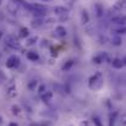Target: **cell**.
Wrapping results in <instances>:
<instances>
[{
    "mask_svg": "<svg viewBox=\"0 0 126 126\" xmlns=\"http://www.w3.org/2000/svg\"><path fill=\"white\" fill-rule=\"evenodd\" d=\"M88 86H89V88L93 89V91H98V89H100L102 86H103V79H102V75H100V74H95L94 76L89 77Z\"/></svg>",
    "mask_w": 126,
    "mask_h": 126,
    "instance_id": "obj_1",
    "label": "cell"
},
{
    "mask_svg": "<svg viewBox=\"0 0 126 126\" xmlns=\"http://www.w3.org/2000/svg\"><path fill=\"white\" fill-rule=\"evenodd\" d=\"M20 64H21V59L17 55H11L6 60V67L7 69H16V67L20 66Z\"/></svg>",
    "mask_w": 126,
    "mask_h": 126,
    "instance_id": "obj_2",
    "label": "cell"
},
{
    "mask_svg": "<svg viewBox=\"0 0 126 126\" xmlns=\"http://www.w3.org/2000/svg\"><path fill=\"white\" fill-rule=\"evenodd\" d=\"M6 45L7 47H10L11 49H15V50H20L21 49V44L20 42L14 37V36H9V37H6Z\"/></svg>",
    "mask_w": 126,
    "mask_h": 126,
    "instance_id": "obj_3",
    "label": "cell"
},
{
    "mask_svg": "<svg viewBox=\"0 0 126 126\" xmlns=\"http://www.w3.org/2000/svg\"><path fill=\"white\" fill-rule=\"evenodd\" d=\"M111 22L115 23V25L124 26V25H126V15H118V16L111 17Z\"/></svg>",
    "mask_w": 126,
    "mask_h": 126,
    "instance_id": "obj_4",
    "label": "cell"
},
{
    "mask_svg": "<svg viewBox=\"0 0 126 126\" xmlns=\"http://www.w3.org/2000/svg\"><path fill=\"white\" fill-rule=\"evenodd\" d=\"M6 94L10 97V98H15L17 95V92H16V86L14 83H10L6 88Z\"/></svg>",
    "mask_w": 126,
    "mask_h": 126,
    "instance_id": "obj_5",
    "label": "cell"
},
{
    "mask_svg": "<svg viewBox=\"0 0 126 126\" xmlns=\"http://www.w3.org/2000/svg\"><path fill=\"white\" fill-rule=\"evenodd\" d=\"M54 12H55L56 15H59V16H63V17L65 16V17H66L69 11H67V9H65V7H63V6H55V7H54Z\"/></svg>",
    "mask_w": 126,
    "mask_h": 126,
    "instance_id": "obj_6",
    "label": "cell"
},
{
    "mask_svg": "<svg viewBox=\"0 0 126 126\" xmlns=\"http://www.w3.org/2000/svg\"><path fill=\"white\" fill-rule=\"evenodd\" d=\"M74 65H75V60H74V59H70V60L65 61V64L61 66V70H63V71H70V70L74 67Z\"/></svg>",
    "mask_w": 126,
    "mask_h": 126,
    "instance_id": "obj_7",
    "label": "cell"
},
{
    "mask_svg": "<svg viewBox=\"0 0 126 126\" xmlns=\"http://www.w3.org/2000/svg\"><path fill=\"white\" fill-rule=\"evenodd\" d=\"M7 10L10 11V12H12V14H15L17 10H18V4L16 2V1H14V0H11L9 4H7Z\"/></svg>",
    "mask_w": 126,
    "mask_h": 126,
    "instance_id": "obj_8",
    "label": "cell"
},
{
    "mask_svg": "<svg viewBox=\"0 0 126 126\" xmlns=\"http://www.w3.org/2000/svg\"><path fill=\"white\" fill-rule=\"evenodd\" d=\"M55 34L58 37H65L66 36V28L64 26H56L55 27Z\"/></svg>",
    "mask_w": 126,
    "mask_h": 126,
    "instance_id": "obj_9",
    "label": "cell"
},
{
    "mask_svg": "<svg viewBox=\"0 0 126 126\" xmlns=\"http://www.w3.org/2000/svg\"><path fill=\"white\" fill-rule=\"evenodd\" d=\"M111 64H113V66L115 69H123L124 67V61L121 59H119V58H114L111 60Z\"/></svg>",
    "mask_w": 126,
    "mask_h": 126,
    "instance_id": "obj_10",
    "label": "cell"
},
{
    "mask_svg": "<svg viewBox=\"0 0 126 126\" xmlns=\"http://www.w3.org/2000/svg\"><path fill=\"white\" fill-rule=\"evenodd\" d=\"M26 56H27V59L31 60V61H38V60H39V55H38V53H36V51H28V53L26 54Z\"/></svg>",
    "mask_w": 126,
    "mask_h": 126,
    "instance_id": "obj_11",
    "label": "cell"
},
{
    "mask_svg": "<svg viewBox=\"0 0 126 126\" xmlns=\"http://www.w3.org/2000/svg\"><path fill=\"white\" fill-rule=\"evenodd\" d=\"M53 99V92L51 91H47L45 93H43L42 94V100L43 102H50Z\"/></svg>",
    "mask_w": 126,
    "mask_h": 126,
    "instance_id": "obj_12",
    "label": "cell"
},
{
    "mask_svg": "<svg viewBox=\"0 0 126 126\" xmlns=\"http://www.w3.org/2000/svg\"><path fill=\"white\" fill-rule=\"evenodd\" d=\"M28 36H30V30H28V28L23 27V28H21V30H20V33H18V38L23 39V38H26V37H28Z\"/></svg>",
    "mask_w": 126,
    "mask_h": 126,
    "instance_id": "obj_13",
    "label": "cell"
},
{
    "mask_svg": "<svg viewBox=\"0 0 126 126\" xmlns=\"http://www.w3.org/2000/svg\"><path fill=\"white\" fill-rule=\"evenodd\" d=\"M94 10H95V15H97L98 17H100V16H103V12H104V9L102 7V5H100V4H95V5H94Z\"/></svg>",
    "mask_w": 126,
    "mask_h": 126,
    "instance_id": "obj_14",
    "label": "cell"
},
{
    "mask_svg": "<svg viewBox=\"0 0 126 126\" xmlns=\"http://www.w3.org/2000/svg\"><path fill=\"white\" fill-rule=\"evenodd\" d=\"M124 7H126V0L124 1H118L115 5H114V10H116V11H120V10H123Z\"/></svg>",
    "mask_w": 126,
    "mask_h": 126,
    "instance_id": "obj_15",
    "label": "cell"
},
{
    "mask_svg": "<svg viewBox=\"0 0 126 126\" xmlns=\"http://www.w3.org/2000/svg\"><path fill=\"white\" fill-rule=\"evenodd\" d=\"M37 86H38V81H37V80H31V81L27 83V88H28L30 91H34V89L37 88Z\"/></svg>",
    "mask_w": 126,
    "mask_h": 126,
    "instance_id": "obj_16",
    "label": "cell"
},
{
    "mask_svg": "<svg viewBox=\"0 0 126 126\" xmlns=\"http://www.w3.org/2000/svg\"><path fill=\"white\" fill-rule=\"evenodd\" d=\"M43 11V12H45L47 11V6L45 5H41V4H34L33 5V11Z\"/></svg>",
    "mask_w": 126,
    "mask_h": 126,
    "instance_id": "obj_17",
    "label": "cell"
},
{
    "mask_svg": "<svg viewBox=\"0 0 126 126\" xmlns=\"http://www.w3.org/2000/svg\"><path fill=\"white\" fill-rule=\"evenodd\" d=\"M116 115H118L116 111H115V113H111V114L109 115V126H114L115 120H116Z\"/></svg>",
    "mask_w": 126,
    "mask_h": 126,
    "instance_id": "obj_18",
    "label": "cell"
},
{
    "mask_svg": "<svg viewBox=\"0 0 126 126\" xmlns=\"http://www.w3.org/2000/svg\"><path fill=\"white\" fill-rule=\"evenodd\" d=\"M81 20H82V23H87L89 21V16H88V12L86 10H82V14H81Z\"/></svg>",
    "mask_w": 126,
    "mask_h": 126,
    "instance_id": "obj_19",
    "label": "cell"
},
{
    "mask_svg": "<svg viewBox=\"0 0 126 126\" xmlns=\"http://www.w3.org/2000/svg\"><path fill=\"white\" fill-rule=\"evenodd\" d=\"M11 111H12L14 115H18V114L21 113V108H20L18 105H12V107H11Z\"/></svg>",
    "mask_w": 126,
    "mask_h": 126,
    "instance_id": "obj_20",
    "label": "cell"
},
{
    "mask_svg": "<svg viewBox=\"0 0 126 126\" xmlns=\"http://www.w3.org/2000/svg\"><path fill=\"white\" fill-rule=\"evenodd\" d=\"M37 41H38V37H37V36H36V37H31V38H28V39H27L26 45H28V47H30V45H33Z\"/></svg>",
    "mask_w": 126,
    "mask_h": 126,
    "instance_id": "obj_21",
    "label": "cell"
},
{
    "mask_svg": "<svg viewBox=\"0 0 126 126\" xmlns=\"http://www.w3.org/2000/svg\"><path fill=\"white\" fill-rule=\"evenodd\" d=\"M42 25H43L42 18H37V20H33V22H32V26H33V27H39V26H42Z\"/></svg>",
    "mask_w": 126,
    "mask_h": 126,
    "instance_id": "obj_22",
    "label": "cell"
},
{
    "mask_svg": "<svg viewBox=\"0 0 126 126\" xmlns=\"http://www.w3.org/2000/svg\"><path fill=\"white\" fill-rule=\"evenodd\" d=\"M45 92H47V87H45V84H41V86L38 87V94L42 95L43 93H45Z\"/></svg>",
    "mask_w": 126,
    "mask_h": 126,
    "instance_id": "obj_23",
    "label": "cell"
},
{
    "mask_svg": "<svg viewBox=\"0 0 126 126\" xmlns=\"http://www.w3.org/2000/svg\"><path fill=\"white\" fill-rule=\"evenodd\" d=\"M113 44L114 45H120L121 44V38L120 37H114L113 38Z\"/></svg>",
    "mask_w": 126,
    "mask_h": 126,
    "instance_id": "obj_24",
    "label": "cell"
},
{
    "mask_svg": "<svg viewBox=\"0 0 126 126\" xmlns=\"http://www.w3.org/2000/svg\"><path fill=\"white\" fill-rule=\"evenodd\" d=\"M33 15L36 16V17H43L44 15H45V12H43V11H33Z\"/></svg>",
    "mask_w": 126,
    "mask_h": 126,
    "instance_id": "obj_25",
    "label": "cell"
},
{
    "mask_svg": "<svg viewBox=\"0 0 126 126\" xmlns=\"http://www.w3.org/2000/svg\"><path fill=\"white\" fill-rule=\"evenodd\" d=\"M114 32H116V33H120V34H125V33H126V27H123V28H118V30H115Z\"/></svg>",
    "mask_w": 126,
    "mask_h": 126,
    "instance_id": "obj_26",
    "label": "cell"
},
{
    "mask_svg": "<svg viewBox=\"0 0 126 126\" xmlns=\"http://www.w3.org/2000/svg\"><path fill=\"white\" fill-rule=\"evenodd\" d=\"M93 124L95 126H103L102 125V123H100V120L98 119V118H93Z\"/></svg>",
    "mask_w": 126,
    "mask_h": 126,
    "instance_id": "obj_27",
    "label": "cell"
},
{
    "mask_svg": "<svg viewBox=\"0 0 126 126\" xmlns=\"http://www.w3.org/2000/svg\"><path fill=\"white\" fill-rule=\"evenodd\" d=\"M121 124L124 126H126V114H124V115L121 116Z\"/></svg>",
    "mask_w": 126,
    "mask_h": 126,
    "instance_id": "obj_28",
    "label": "cell"
},
{
    "mask_svg": "<svg viewBox=\"0 0 126 126\" xmlns=\"http://www.w3.org/2000/svg\"><path fill=\"white\" fill-rule=\"evenodd\" d=\"M80 126H89V123H88V121H82V123L80 124Z\"/></svg>",
    "mask_w": 126,
    "mask_h": 126,
    "instance_id": "obj_29",
    "label": "cell"
},
{
    "mask_svg": "<svg viewBox=\"0 0 126 126\" xmlns=\"http://www.w3.org/2000/svg\"><path fill=\"white\" fill-rule=\"evenodd\" d=\"M9 126H18V125H17L16 123H10V124H9Z\"/></svg>",
    "mask_w": 126,
    "mask_h": 126,
    "instance_id": "obj_30",
    "label": "cell"
},
{
    "mask_svg": "<svg viewBox=\"0 0 126 126\" xmlns=\"http://www.w3.org/2000/svg\"><path fill=\"white\" fill-rule=\"evenodd\" d=\"M123 61H124V65H126V56L124 58V60H123Z\"/></svg>",
    "mask_w": 126,
    "mask_h": 126,
    "instance_id": "obj_31",
    "label": "cell"
},
{
    "mask_svg": "<svg viewBox=\"0 0 126 126\" xmlns=\"http://www.w3.org/2000/svg\"><path fill=\"white\" fill-rule=\"evenodd\" d=\"M1 123H2V118L0 116V124H1Z\"/></svg>",
    "mask_w": 126,
    "mask_h": 126,
    "instance_id": "obj_32",
    "label": "cell"
},
{
    "mask_svg": "<svg viewBox=\"0 0 126 126\" xmlns=\"http://www.w3.org/2000/svg\"><path fill=\"white\" fill-rule=\"evenodd\" d=\"M43 1H48V0H43Z\"/></svg>",
    "mask_w": 126,
    "mask_h": 126,
    "instance_id": "obj_33",
    "label": "cell"
}]
</instances>
